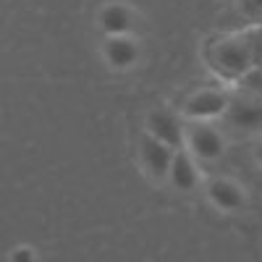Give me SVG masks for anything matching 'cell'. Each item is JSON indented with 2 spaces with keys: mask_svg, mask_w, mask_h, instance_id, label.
I'll list each match as a JSON object with an SVG mask.
<instances>
[{
  "mask_svg": "<svg viewBox=\"0 0 262 262\" xmlns=\"http://www.w3.org/2000/svg\"><path fill=\"white\" fill-rule=\"evenodd\" d=\"M207 191V200L215 210H223V212H238V210H244L247 205V191L242 184H236L233 179H212L207 181L205 186Z\"/></svg>",
  "mask_w": 262,
  "mask_h": 262,
  "instance_id": "6",
  "label": "cell"
},
{
  "mask_svg": "<svg viewBox=\"0 0 262 262\" xmlns=\"http://www.w3.org/2000/svg\"><path fill=\"white\" fill-rule=\"evenodd\" d=\"M184 147L196 158V163H212L226 152V137L210 121H189Z\"/></svg>",
  "mask_w": 262,
  "mask_h": 262,
  "instance_id": "2",
  "label": "cell"
},
{
  "mask_svg": "<svg viewBox=\"0 0 262 262\" xmlns=\"http://www.w3.org/2000/svg\"><path fill=\"white\" fill-rule=\"evenodd\" d=\"M11 262H34V249L32 247H18L11 252Z\"/></svg>",
  "mask_w": 262,
  "mask_h": 262,
  "instance_id": "13",
  "label": "cell"
},
{
  "mask_svg": "<svg viewBox=\"0 0 262 262\" xmlns=\"http://www.w3.org/2000/svg\"><path fill=\"white\" fill-rule=\"evenodd\" d=\"M173 149L170 144L155 139L152 134H144L139 137V160L147 170V176L152 181H165L168 179V168H170V160H173Z\"/></svg>",
  "mask_w": 262,
  "mask_h": 262,
  "instance_id": "5",
  "label": "cell"
},
{
  "mask_svg": "<svg viewBox=\"0 0 262 262\" xmlns=\"http://www.w3.org/2000/svg\"><path fill=\"white\" fill-rule=\"evenodd\" d=\"M247 42H249V50L254 58V69H262V24H254L249 32H244Z\"/></svg>",
  "mask_w": 262,
  "mask_h": 262,
  "instance_id": "11",
  "label": "cell"
},
{
  "mask_svg": "<svg viewBox=\"0 0 262 262\" xmlns=\"http://www.w3.org/2000/svg\"><path fill=\"white\" fill-rule=\"evenodd\" d=\"M231 97L223 90H200L181 105V118L184 121H215L226 116Z\"/></svg>",
  "mask_w": 262,
  "mask_h": 262,
  "instance_id": "3",
  "label": "cell"
},
{
  "mask_svg": "<svg viewBox=\"0 0 262 262\" xmlns=\"http://www.w3.org/2000/svg\"><path fill=\"white\" fill-rule=\"evenodd\" d=\"M144 131L155 139L170 144L173 149H181L184 137H186V123H184L181 113H173L170 107H155L144 118Z\"/></svg>",
  "mask_w": 262,
  "mask_h": 262,
  "instance_id": "4",
  "label": "cell"
},
{
  "mask_svg": "<svg viewBox=\"0 0 262 262\" xmlns=\"http://www.w3.org/2000/svg\"><path fill=\"white\" fill-rule=\"evenodd\" d=\"M252 158H254V163L262 168V137H259V139L252 144Z\"/></svg>",
  "mask_w": 262,
  "mask_h": 262,
  "instance_id": "14",
  "label": "cell"
},
{
  "mask_svg": "<svg viewBox=\"0 0 262 262\" xmlns=\"http://www.w3.org/2000/svg\"><path fill=\"white\" fill-rule=\"evenodd\" d=\"M210 63L226 79H244L254 69V58L244 34H231L217 39L210 48Z\"/></svg>",
  "mask_w": 262,
  "mask_h": 262,
  "instance_id": "1",
  "label": "cell"
},
{
  "mask_svg": "<svg viewBox=\"0 0 262 262\" xmlns=\"http://www.w3.org/2000/svg\"><path fill=\"white\" fill-rule=\"evenodd\" d=\"M223 118L236 128H247V131L262 128V97H257V95L231 97Z\"/></svg>",
  "mask_w": 262,
  "mask_h": 262,
  "instance_id": "8",
  "label": "cell"
},
{
  "mask_svg": "<svg viewBox=\"0 0 262 262\" xmlns=\"http://www.w3.org/2000/svg\"><path fill=\"white\" fill-rule=\"evenodd\" d=\"M238 11L252 24H262V0H238Z\"/></svg>",
  "mask_w": 262,
  "mask_h": 262,
  "instance_id": "12",
  "label": "cell"
},
{
  "mask_svg": "<svg viewBox=\"0 0 262 262\" xmlns=\"http://www.w3.org/2000/svg\"><path fill=\"white\" fill-rule=\"evenodd\" d=\"M176 191H194L200 186L202 176H200V168H196V158L186 147L173 152V160L168 168V179H165Z\"/></svg>",
  "mask_w": 262,
  "mask_h": 262,
  "instance_id": "9",
  "label": "cell"
},
{
  "mask_svg": "<svg viewBox=\"0 0 262 262\" xmlns=\"http://www.w3.org/2000/svg\"><path fill=\"white\" fill-rule=\"evenodd\" d=\"M97 24H100L105 37H111V34H131V29H134V11H131L126 3L113 0V3H105L100 8Z\"/></svg>",
  "mask_w": 262,
  "mask_h": 262,
  "instance_id": "10",
  "label": "cell"
},
{
  "mask_svg": "<svg viewBox=\"0 0 262 262\" xmlns=\"http://www.w3.org/2000/svg\"><path fill=\"white\" fill-rule=\"evenodd\" d=\"M102 58L113 71H126L139 60V42L131 34H111L105 37L102 45Z\"/></svg>",
  "mask_w": 262,
  "mask_h": 262,
  "instance_id": "7",
  "label": "cell"
}]
</instances>
